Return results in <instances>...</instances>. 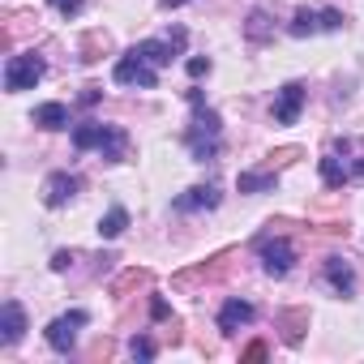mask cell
Masks as SVG:
<instances>
[{"label":"cell","instance_id":"1","mask_svg":"<svg viewBox=\"0 0 364 364\" xmlns=\"http://www.w3.org/2000/svg\"><path fill=\"white\" fill-rule=\"evenodd\" d=\"M189 107H193V120L185 129V146H189V154L198 163H210L223 150V120H219L215 107H206L202 90H189Z\"/></svg>","mask_w":364,"mask_h":364},{"label":"cell","instance_id":"2","mask_svg":"<svg viewBox=\"0 0 364 364\" xmlns=\"http://www.w3.org/2000/svg\"><path fill=\"white\" fill-rule=\"evenodd\" d=\"M73 146L77 150H99L107 163H124L129 159V133L120 124L82 120V124H73Z\"/></svg>","mask_w":364,"mask_h":364},{"label":"cell","instance_id":"3","mask_svg":"<svg viewBox=\"0 0 364 364\" xmlns=\"http://www.w3.org/2000/svg\"><path fill=\"white\" fill-rule=\"evenodd\" d=\"M48 73V60L39 52H22V56H9L5 60V90H35Z\"/></svg>","mask_w":364,"mask_h":364},{"label":"cell","instance_id":"4","mask_svg":"<svg viewBox=\"0 0 364 364\" xmlns=\"http://www.w3.org/2000/svg\"><path fill=\"white\" fill-rule=\"evenodd\" d=\"M253 249H257L262 270H266L270 279H287V274H291V266H296V245H291V240H283V236H257Z\"/></svg>","mask_w":364,"mask_h":364},{"label":"cell","instance_id":"5","mask_svg":"<svg viewBox=\"0 0 364 364\" xmlns=\"http://www.w3.org/2000/svg\"><path fill=\"white\" fill-rule=\"evenodd\" d=\"M343 14L338 9H296L287 22V35L304 39V35H321V31H343Z\"/></svg>","mask_w":364,"mask_h":364},{"label":"cell","instance_id":"6","mask_svg":"<svg viewBox=\"0 0 364 364\" xmlns=\"http://www.w3.org/2000/svg\"><path fill=\"white\" fill-rule=\"evenodd\" d=\"M112 77L120 82V86H141V90H154V82H159V69L146 60V56H137L133 48L116 60V69H112Z\"/></svg>","mask_w":364,"mask_h":364},{"label":"cell","instance_id":"7","mask_svg":"<svg viewBox=\"0 0 364 364\" xmlns=\"http://www.w3.org/2000/svg\"><path fill=\"white\" fill-rule=\"evenodd\" d=\"M86 321H90V317H86V309H73V313L56 317V321L43 330L48 347H52V351H60V355H69V351H73V343H77V330H82Z\"/></svg>","mask_w":364,"mask_h":364},{"label":"cell","instance_id":"8","mask_svg":"<svg viewBox=\"0 0 364 364\" xmlns=\"http://www.w3.org/2000/svg\"><path fill=\"white\" fill-rule=\"evenodd\" d=\"M228 266H232V253H215L210 262H202V266H193V270H180V274L171 279V287H193V283H215L219 274H228Z\"/></svg>","mask_w":364,"mask_h":364},{"label":"cell","instance_id":"9","mask_svg":"<svg viewBox=\"0 0 364 364\" xmlns=\"http://www.w3.org/2000/svg\"><path fill=\"white\" fill-rule=\"evenodd\" d=\"M77 189H82V180H77L73 171H52V176L43 180V202H48L52 210H60L65 202L77 198Z\"/></svg>","mask_w":364,"mask_h":364},{"label":"cell","instance_id":"10","mask_svg":"<svg viewBox=\"0 0 364 364\" xmlns=\"http://www.w3.org/2000/svg\"><path fill=\"white\" fill-rule=\"evenodd\" d=\"M300 112H304V86H300V82H287V86L274 95L270 116H274L279 124H296V120H300Z\"/></svg>","mask_w":364,"mask_h":364},{"label":"cell","instance_id":"11","mask_svg":"<svg viewBox=\"0 0 364 364\" xmlns=\"http://www.w3.org/2000/svg\"><path fill=\"white\" fill-rule=\"evenodd\" d=\"M253 321H257V309H253L249 300H240V296L223 300V309H219V330H223V334H236V330H245V326H253Z\"/></svg>","mask_w":364,"mask_h":364},{"label":"cell","instance_id":"12","mask_svg":"<svg viewBox=\"0 0 364 364\" xmlns=\"http://www.w3.org/2000/svg\"><path fill=\"white\" fill-rule=\"evenodd\" d=\"M215 206H219V189L215 185H193L189 193H180L171 202L176 215H198V210H215Z\"/></svg>","mask_w":364,"mask_h":364},{"label":"cell","instance_id":"13","mask_svg":"<svg viewBox=\"0 0 364 364\" xmlns=\"http://www.w3.org/2000/svg\"><path fill=\"white\" fill-rule=\"evenodd\" d=\"M26 334V309L18 300H5V309H0V343L5 347H18Z\"/></svg>","mask_w":364,"mask_h":364},{"label":"cell","instance_id":"14","mask_svg":"<svg viewBox=\"0 0 364 364\" xmlns=\"http://www.w3.org/2000/svg\"><path fill=\"white\" fill-rule=\"evenodd\" d=\"M326 283L338 291V296H355V274L343 257H326Z\"/></svg>","mask_w":364,"mask_h":364},{"label":"cell","instance_id":"15","mask_svg":"<svg viewBox=\"0 0 364 364\" xmlns=\"http://www.w3.org/2000/svg\"><path fill=\"white\" fill-rule=\"evenodd\" d=\"M279 330H283V343H300L304 330H309V309H283L279 313Z\"/></svg>","mask_w":364,"mask_h":364},{"label":"cell","instance_id":"16","mask_svg":"<svg viewBox=\"0 0 364 364\" xmlns=\"http://www.w3.org/2000/svg\"><path fill=\"white\" fill-rule=\"evenodd\" d=\"M274 171H240L236 176V189L240 193H274Z\"/></svg>","mask_w":364,"mask_h":364},{"label":"cell","instance_id":"17","mask_svg":"<svg viewBox=\"0 0 364 364\" xmlns=\"http://www.w3.org/2000/svg\"><path fill=\"white\" fill-rule=\"evenodd\" d=\"M35 124L39 129H69V107L65 103H39L35 107Z\"/></svg>","mask_w":364,"mask_h":364},{"label":"cell","instance_id":"18","mask_svg":"<svg viewBox=\"0 0 364 364\" xmlns=\"http://www.w3.org/2000/svg\"><path fill=\"white\" fill-rule=\"evenodd\" d=\"M124 228H129V210H124V206H112V210L99 219V236H103V240L124 236Z\"/></svg>","mask_w":364,"mask_h":364},{"label":"cell","instance_id":"19","mask_svg":"<svg viewBox=\"0 0 364 364\" xmlns=\"http://www.w3.org/2000/svg\"><path fill=\"white\" fill-rule=\"evenodd\" d=\"M321 180H326V189H343V185H351V180H347V167H343L338 154H326V159H321Z\"/></svg>","mask_w":364,"mask_h":364},{"label":"cell","instance_id":"20","mask_svg":"<svg viewBox=\"0 0 364 364\" xmlns=\"http://www.w3.org/2000/svg\"><path fill=\"white\" fill-rule=\"evenodd\" d=\"M150 279H154L150 270H124V274L112 283V296H120V300H124L129 291H137V287H150Z\"/></svg>","mask_w":364,"mask_h":364},{"label":"cell","instance_id":"21","mask_svg":"<svg viewBox=\"0 0 364 364\" xmlns=\"http://www.w3.org/2000/svg\"><path fill=\"white\" fill-rule=\"evenodd\" d=\"M245 35H249V43H266V39H270V14H266V9H253Z\"/></svg>","mask_w":364,"mask_h":364},{"label":"cell","instance_id":"22","mask_svg":"<svg viewBox=\"0 0 364 364\" xmlns=\"http://www.w3.org/2000/svg\"><path fill=\"white\" fill-rule=\"evenodd\" d=\"M103 52H107V35H103V31H90V35L82 39V60L95 65V60H103Z\"/></svg>","mask_w":364,"mask_h":364},{"label":"cell","instance_id":"23","mask_svg":"<svg viewBox=\"0 0 364 364\" xmlns=\"http://www.w3.org/2000/svg\"><path fill=\"white\" fill-rule=\"evenodd\" d=\"M296 159H304V150H300V146H279V150H270V154H266V171H279V167H291Z\"/></svg>","mask_w":364,"mask_h":364},{"label":"cell","instance_id":"24","mask_svg":"<svg viewBox=\"0 0 364 364\" xmlns=\"http://www.w3.org/2000/svg\"><path fill=\"white\" fill-rule=\"evenodd\" d=\"M129 351H133V360H154V351H159V347H154V338H146V334H137Z\"/></svg>","mask_w":364,"mask_h":364},{"label":"cell","instance_id":"25","mask_svg":"<svg viewBox=\"0 0 364 364\" xmlns=\"http://www.w3.org/2000/svg\"><path fill=\"white\" fill-rule=\"evenodd\" d=\"M48 5H52L60 18H77V14H82V0H48Z\"/></svg>","mask_w":364,"mask_h":364},{"label":"cell","instance_id":"26","mask_svg":"<svg viewBox=\"0 0 364 364\" xmlns=\"http://www.w3.org/2000/svg\"><path fill=\"white\" fill-rule=\"evenodd\" d=\"M112 355H116V343H112V338H99V343L90 347V360H112Z\"/></svg>","mask_w":364,"mask_h":364},{"label":"cell","instance_id":"27","mask_svg":"<svg viewBox=\"0 0 364 364\" xmlns=\"http://www.w3.org/2000/svg\"><path fill=\"white\" fill-rule=\"evenodd\" d=\"M266 355H270V351H266V343H249V347L240 351V360H245V364H257V360H266Z\"/></svg>","mask_w":364,"mask_h":364},{"label":"cell","instance_id":"28","mask_svg":"<svg viewBox=\"0 0 364 364\" xmlns=\"http://www.w3.org/2000/svg\"><path fill=\"white\" fill-rule=\"evenodd\" d=\"M202 73H210V60L206 56H193L189 60V77H202Z\"/></svg>","mask_w":364,"mask_h":364},{"label":"cell","instance_id":"29","mask_svg":"<svg viewBox=\"0 0 364 364\" xmlns=\"http://www.w3.org/2000/svg\"><path fill=\"white\" fill-rule=\"evenodd\" d=\"M69 266H73V253H69V249H60V253L52 257V270H69Z\"/></svg>","mask_w":364,"mask_h":364},{"label":"cell","instance_id":"30","mask_svg":"<svg viewBox=\"0 0 364 364\" xmlns=\"http://www.w3.org/2000/svg\"><path fill=\"white\" fill-rule=\"evenodd\" d=\"M150 317H154V321H163V317H167V304H163V300H154V304H150Z\"/></svg>","mask_w":364,"mask_h":364},{"label":"cell","instance_id":"31","mask_svg":"<svg viewBox=\"0 0 364 364\" xmlns=\"http://www.w3.org/2000/svg\"><path fill=\"white\" fill-rule=\"evenodd\" d=\"M180 5H193V0H159V9H180Z\"/></svg>","mask_w":364,"mask_h":364}]
</instances>
